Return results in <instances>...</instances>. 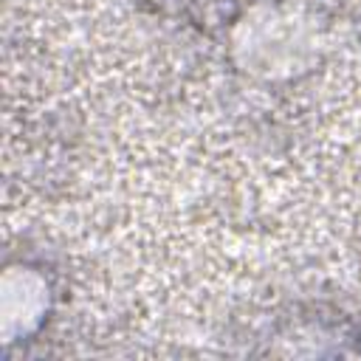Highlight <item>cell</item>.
Listing matches in <instances>:
<instances>
[{
  "label": "cell",
  "instance_id": "1",
  "mask_svg": "<svg viewBox=\"0 0 361 361\" xmlns=\"http://www.w3.org/2000/svg\"><path fill=\"white\" fill-rule=\"evenodd\" d=\"M237 48L245 54L248 71L274 76L290 73L302 62L307 39L293 25V17H282L279 11H262L251 14L243 23V37L237 39Z\"/></svg>",
  "mask_w": 361,
  "mask_h": 361
},
{
  "label": "cell",
  "instance_id": "2",
  "mask_svg": "<svg viewBox=\"0 0 361 361\" xmlns=\"http://www.w3.org/2000/svg\"><path fill=\"white\" fill-rule=\"evenodd\" d=\"M0 293H3V336H6V341L31 336L48 310L45 279L34 268L11 265L3 274Z\"/></svg>",
  "mask_w": 361,
  "mask_h": 361
}]
</instances>
